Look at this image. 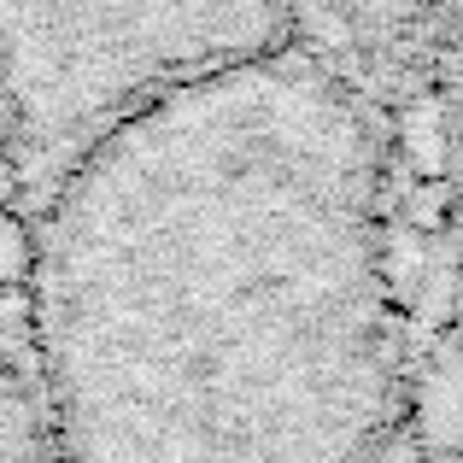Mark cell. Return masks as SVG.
<instances>
[{
  "instance_id": "obj_4",
  "label": "cell",
  "mask_w": 463,
  "mask_h": 463,
  "mask_svg": "<svg viewBox=\"0 0 463 463\" xmlns=\"http://www.w3.org/2000/svg\"><path fill=\"white\" fill-rule=\"evenodd\" d=\"M393 463H429V458H422V452H417V446H405V452H399Z\"/></svg>"
},
{
  "instance_id": "obj_2",
  "label": "cell",
  "mask_w": 463,
  "mask_h": 463,
  "mask_svg": "<svg viewBox=\"0 0 463 463\" xmlns=\"http://www.w3.org/2000/svg\"><path fill=\"white\" fill-rule=\"evenodd\" d=\"M299 24L306 0H0V176L35 200L106 124Z\"/></svg>"
},
{
  "instance_id": "obj_3",
  "label": "cell",
  "mask_w": 463,
  "mask_h": 463,
  "mask_svg": "<svg viewBox=\"0 0 463 463\" xmlns=\"http://www.w3.org/2000/svg\"><path fill=\"white\" fill-rule=\"evenodd\" d=\"M0 463H59L30 358V328L6 323H0Z\"/></svg>"
},
{
  "instance_id": "obj_1",
  "label": "cell",
  "mask_w": 463,
  "mask_h": 463,
  "mask_svg": "<svg viewBox=\"0 0 463 463\" xmlns=\"http://www.w3.org/2000/svg\"><path fill=\"white\" fill-rule=\"evenodd\" d=\"M59 463H393L411 317L387 112L317 30L106 124L30 200Z\"/></svg>"
}]
</instances>
